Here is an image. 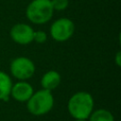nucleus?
<instances>
[{
    "label": "nucleus",
    "mask_w": 121,
    "mask_h": 121,
    "mask_svg": "<svg viewBox=\"0 0 121 121\" xmlns=\"http://www.w3.org/2000/svg\"><path fill=\"white\" fill-rule=\"evenodd\" d=\"M67 108L75 119H88L94 110V98L88 92H78L69 98Z\"/></svg>",
    "instance_id": "obj_1"
},
{
    "label": "nucleus",
    "mask_w": 121,
    "mask_h": 121,
    "mask_svg": "<svg viewBox=\"0 0 121 121\" xmlns=\"http://www.w3.org/2000/svg\"><path fill=\"white\" fill-rule=\"evenodd\" d=\"M54 9L50 0H33L26 7V18L33 24L43 25L53 17Z\"/></svg>",
    "instance_id": "obj_2"
},
{
    "label": "nucleus",
    "mask_w": 121,
    "mask_h": 121,
    "mask_svg": "<svg viewBox=\"0 0 121 121\" xmlns=\"http://www.w3.org/2000/svg\"><path fill=\"white\" fill-rule=\"evenodd\" d=\"M54 105V97L51 91L42 89L32 94L26 101L27 111L33 115H43L51 111Z\"/></svg>",
    "instance_id": "obj_3"
},
{
    "label": "nucleus",
    "mask_w": 121,
    "mask_h": 121,
    "mask_svg": "<svg viewBox=\"0 0 121 121\" xmlns=\"http://www.w3.org/2000/svg\"><path fill=\"white\" fill-rule=\"evenodd\" d=\"M74 32V22L68 18H60L54 21L50 26V35L57 42H65L69 40Z\"/></svg>",
    "instance_id": "obj_4"
},
{
    "label": "nucleus",
    "mask_w": 121,
    "mask_h": 121,
    "mask_svg": "<svg viewBox=\"0 0 121 121\" xmlns=\"http://www.w3.org/2000/svg\"><path fill=\"white\" fill-rule=\"evenodd\" d=\"M10 72L15 78L19 80H26L34 75L35 64L26 57H18L11 61Z\"/></svg>",
    "instance_id": "obj_5"
},
{
    "label": "nucleus",
    "mask_w": 121,
    "mask_h": 121,
    "mask_svg": "<svg viewBox=\"0 0 121 121\" xmlns=\"http://www.w3.org/2000/svg\"><path fill=\"white\" fill-rule=\"evenodd\" d=\"M9 34L13 42L22 45H26L33 42L34 30L29 25L19 23L11 27Z\"/></svg>",
    "instance_id": "obj_6"
},
{
    "label": "nucleus",
    "mask_w": 121,
    "mask_h": 121,
    "mask_svg": "<svg viewBox=\"0 0 121 121\" xmlns=\"http://www.w3.org/2000/svg\"><path fill=\"white\" fill-rule=\"evenodd\" d=\"M33 93V87L30 83L25 80H20L15 84H12L10 95L19 102H26Z\"/></svg>",
    "instance_id": "obj_7"
},
{
    "label": "nucleus",
    "mask_w": 121,
    "mask_h": 121,
    "mask_svg": "<svg viewBox=\"0 0 121 121\" xmlns=\"http://www.w3.org/2000/svg\"><path fill=\"white\" fill-rule=\"evenodd\" d=\"M60 83V75L55 71V70H50L46 72L41 79V85L43 89L52 91L55 90Z\"/></svg>",
    "instance_id": "obj_8"
},
{
    "label": "nucleus",
    "mask_w": 121,
    "mask_h": 121,
    "mask_svg": "<svg viewBox=\"0 0 121 121\" xmlns=\"http://www.w3.org/2000/svg\"><path fill=\"white\" fill-rule=\"evenodd\" d=\"M12 81L10 77L4 71H0V100L8 101L10 95Z\"/></svg>",
    "instance_id": "obj_9"
},
{
    "label": "nucleus",
    "mask_w": 121,
    "mask_h": 121,
    "mask_svg": "<svg viewBox=\"0 0 121 121\" xmlns=\"http://www.w3.org/2000/svg\"><path fill=\"white\" fill-rule=\"evenodd\" d=\"M89 121H114L112 113L106 109H98L93 111L88 117Z\"/></svg>",
    "instance_id": "obj_10"
},
{
    "label": "nucleus",
    "mask_w": 121,
    "mask_h": 121,
    "mask_svg": "<svg viewBox=\"0 0 121 121\" xmlns=\"http://www.w3.org/2000/svg\"><path fill=\"white\" fill-rule=\"evenodd\" d=\"M50 1H51L53 9L58 10V11L64 10L68 7V4H69L68 0H50Z\"/></svg>",
    "instance_id": "obj_11"
},
{
    "label": "nucleus",
    "mask_w": 121,
    "mask_h": 121,
    "mask_svg": "<svg viewBox=\"0 0 121 121\" xmlns=\"http://www.w3.org/2000/svg\"><path fill=\"white\" fill-rule=\"evenodd\" d=\"M46 40H47V35H46V33L44 31H43V30L34 31L33 41H35L38 43H45Z\"/></svg>",
    "instance_id": "obj_12"
},
{
    "label": "nucleus",
    "mask_w": 121,
    "mask_h": 121,
    "mask_svg": "<svg viewBox=\"0 0 121 121\" xmlns=\"http://www.w3.org/2000/svg\"><path fill=\"white\" fill-rule=\"evenodd\" d=\"M115 63L117 66H121V52L118 51L115 55Z\"/></svg>",
    "instance_id": "obj_13"
},
{
    "label": "nucleus",
    "mask_w": 121,
    "mask_h": 121,
    "mask_svg": "<svg viewBox=\"0 0 121 121\" xmlns=\"http://www.w3.org/2000/svg\"><path fill=\"white\" fill-rule=\"evenodd\" d=\"M76 121H86V119H76Z\"/></svg>",
    "instance_id": "obj_14"
}]
</instances>
